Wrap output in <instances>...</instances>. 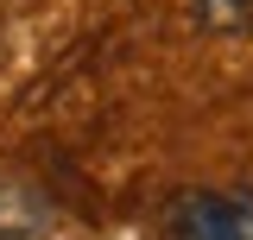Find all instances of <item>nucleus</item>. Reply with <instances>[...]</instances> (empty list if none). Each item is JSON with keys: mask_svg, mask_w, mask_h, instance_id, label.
Returning <instances> with one entry per match:
<instances>
[{"mask_svg": "<svg viewBox=\"0 0 253 240\" xmlns=\"http://www.w3.org/2000/svg\"><path fill=\"white\" fill-rule=\"evenodd\" d=\"M165 240H253V190H190L165 215Z\"/></svg>", "mask_w": 253, "mask_h": 240, "instance_id": "nucleus-1", "label": "nucleus"}]
</instances>
